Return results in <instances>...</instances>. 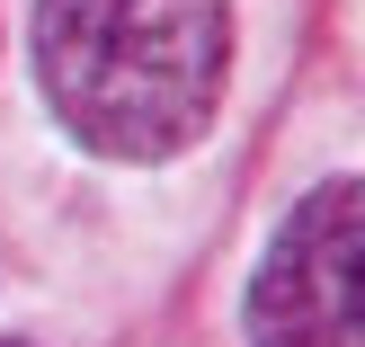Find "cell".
Wrapping results in <instances>:
<instances>
[{
	"mask_svg": "<svg viewBox=\"0 0 365 347\" xmlns=\"http://www.w3.org/2000/svg\"><path fill=\"white\" fill-rule=\"evenodd\" d=\"M250 347H365V187L330 178L250 276Z\"/></svg>",
	"mask_w": 365,
	"mask_h": 347,
	"instance_id": "cell-2",
	"label": "cell"
},
{
	"mask_svg": "<svg viewBox=\"0 0 365 347\" xmlns=\"http://www.w3.org/2000/svg\"><path fill=\"white\" fill-rule=\"evenodd\" d=\"M0 347H18V338H0Z\"/></svg>",
	"mask_w": 365,
	"mask_h": 347,
	"instance_id": "cell-3",
	"label": "cell"
},
{
	"mask_svg": "<svg viewBox=\"0 0 365 347\" xmlns=\"http://www.w3.org/2000/svg\"><path fill=\"white\" fill-rule=\"evenodd\" d=\"M223 0H36V81L107 160L187 152L223 98Z\"/></svg>",
	"mask_w": 365,
	"mask_h": 347,
	"instance_id": "cell-1",
	"label": "cell"
}]
</instances>
